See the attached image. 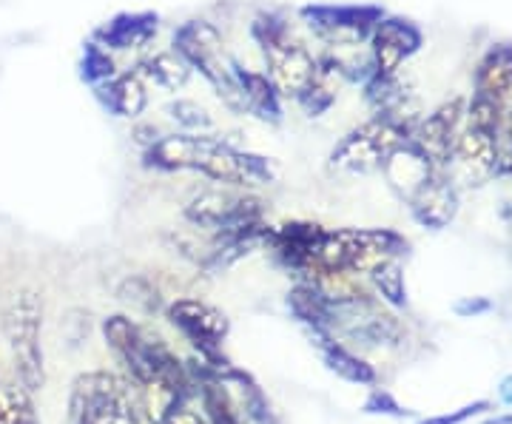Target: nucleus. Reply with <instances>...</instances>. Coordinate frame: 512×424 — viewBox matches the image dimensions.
<instances>
[{
    "label": "nucleus",
    "mask_w": 512,
    "mask_h": 424,
    "mask_svg": "<svg viewBox=\"0 0 512 424\" xmlns=\"http://www.w3.org/2000/svg\"><path fill=\"white\" fill-rule=\"evenodd\" d=\"M254 32L279 94L302 100L313 86H319V63L302 43H296L288 35L285 23H279L276 18H262Z\"/></svg>",
    "instance_id": "nucleus-1"
},
{
    "label": "nucleus",
    "mask_w": 512,
    "mask_h": 424,
    "mask_svg": "<svg viewBox=\"0 0 512 424\" xmlns=\"http://www.w3.org/2000/svg\"><path fill=\"white\" fill-rule=\"evenodd\" d=\"M40 331H43V305L35 291H20L3 314V333L9 339V351L15 362L20 385L37 393L46 382L43 370V345H40Z\"/></svg>",
    "instance_id": "nucleus-2"
},
{
    "label": "nucleus",
    "mask_w": 512,
    "mask_h": 424,
    "mask_svg": "<svg viewBox=\"0 0 512 424\" xmlns=\"http://www.w3.org/2000/svg\"><path fill=\"white\" fill-rule=\"evenodd\" d=\"M74 424H140L126 382L114 373H86L72 388Z\"/></svg>",
    "instance_id": "nucleus-3"
},
{
    "label": "nucleus",
    "mask_w": 512,
    "mask_h": 424,
    "mask_svg": "<svg viewBox=\"0 0 512 424\" xmlns=\"http://www.w3.org/2000/svg\"><path fill=\"white\" fill-rule=\"evenodd\" d=\"M402 146H407L402 123L379 114L376 120L350 131L348 137L333 148L330 163L339 171L365 174V171H373V168L387 166V160Z\"/></svg>",
    "instance_id": "nucleus-4"
},
{
    "label": "nucleus",
    "mask_w": 512,
    "mask_h": 424,
    "mask_svg": "<svg viewBox=\"0 0 512 424\" xmlns=\"http://www.w3.org/2000/svg\"><path fill=\"white\" fill-rule=\"evenodd\" d=\"M336 331L362 342L367 348L387 345L399 336V325L393 316L382 314L365 296H350V299H330L328 333Z\"/></svg>",
    "instance_id": "nucleus-5"
},
{
    "label": "nucleus",
    "mask_w": 512,
    "mask_h": 424,
    "mask_svg": "<svg viewBox=\"0 0 512 424\" xmlns=\"http://www.w3.org/2000/svg\"><path fill=\"white\" fill-rule=\"evenodd\" d=\"M185 220L214 228V231H234L262 222V203L251 194L234 191H202L185 205Z\"/></svg>",
    "instance_id": "nucleus-6"
},
{
    "label": "nucleus",
    "mask_w": 512,
    "mask_h": 424,
    "mask_svg": "<svg viewBox=\"0 0 512 424\" xmlns=\"http://www.w3.org/2000/svg\"><path fill=\"white\" fill-rule=\"evenodd\" d=\"M168 319L200 348V353H220L228 336V319L214 305L200 299H177L168 305Z\"/></svg>",
    "instance_id": "nucleus-7"
},
{
    "label": "nucleus",
    "mask_w": 512,
    "mask_h": 424,
    "mask_svg": "<svg viewBox=\"0 0 512 424\" xmlns=\"http://www.w3.org/2000/svg\"><path fill=\"white\" fill-rule=\"evenodd\" d=\"M217 143L220 137H211V134H194V131L171 134L151 143L146 160L148 166L163 168V171H200Z\"/></svg>",
    "instance_id": "nucleus-8"
},
{
    "label": "nucleus",
    "mask_w": 512,
    "mask_h": 424,
    "mask_svg": "<svg viewBox=\"0 0 512 424\" xmlns=\"http://www.w3.org/2000/svg\"><path fill=\"white\" fill-rule=\"evenodd\" d=\"M419 49V32L407 20H379L370 46V66L376 77H393L407 57Z\"/></svg>",
    "instance_id": "nucleus-9"
},
{
    "label": "nucleus",
    "mask_w": 512,
    "mask_h": 424,
    "mask_svg": "<svg viewBox=\"0 0 512 424\" xmlns=\"http://www.w3.org/2000/svg\"><path fill=\"white\" fill-rule=\"evenodd\" d=\"M200 174L225 185H259L271 180V166L265 157L239 151V148L220 140L214 151L208 154V160L202 163Z\"/></svg>",
    "instance_id": "nucleus-10"
},
{
    "label": "nucleus",
    "mask_w": 512,
    "mask_h": 424,
    "mask_svg": "<svg viewBox=\"0 0 512 424\" xmlns=\"http://www.w3.org/2000/svg\"><path fill=\"white\" fill-rule=\"evenodd\" d=\"M458 120H461V103L453 100L447 106H441L439 111H433L421 129L416 131V146L430 163H441L450 157V151L458 140Z\"/></svg>",
    "instance_id": "nucleus-11"
},
{
    "label": "nucleus",
    "mask_w": 512,
    "mask_h": 424,
    "mask_svg": "<svg viewBox=\"0 0 512 424\" xmlns=\"http://www.w3.org/2000/svg\"><path fill=\"white\" fill-rule=\"evenodd\" d=\"M410 205H413V214L419 217L424 225L430 228H441L453 220L456 214V191L450 188V183L439 177L436 171H430L416 191L410 194Z\"/></svg>",
    "instance_id": "nucleus-12"
},
{
    "label": "nucleus",
    "mask_w": 512,
    "mask_h": 424,
    "mask_svg": "<svg viewBox=\"0 0 512 424\" xmlns=\"http://www.w3.org/2000/svg\"><path fill=\"white\" fill-rule=\"evenodd\" d=\"M322 228L313 222H288L276 231H268V242L276 248V254L293 268H311L316 245L322 240Z\"/></svg>",
    "instance_id": "nucleus-13"
},
{
    "label": "nucleus",
    "mask_w": 512,
    "mask_h": 424,
    "mask_svg": "<svg viewBox=\"0 0 512 424\" xmlns=\"http://www.w3.org/2000/svg\"><path fill=\"white\" fill-rule=\"evenodd\" d=\"M313 20L311 26L322 29L325 35H365L370 26L379 23L376 9H359V6H316L305 9Z\"/></svg>",
    "instance_id": "nucleus-14"
},
{
    "label": "nucleus",
    "mask_w": 512,
    "mask_h": 424,
    "mask_svg": "<svg viewBox=\"0 0 512 424\" xmlns=\"http://www.w3.org/2000/svg\"><path fill=\"white\" fill-rule=\"evenodd\" d=\"M100 97L120 117H140L148 106L146 83H143L140 72L111 74L109 80L100 83Z\"/></svg>",
    "instance_id": "nucleus-15"
},
{
    "label": "nucleus",
    "mask_w": 512,
    "mask_h": 424,
    "mask_svg": "<svg viewBox=\"0 0 512 424\" xmlns=\"http://www.w3.org/2000/svg\"><path fill=\"white\" fill-rule=\"evenodd\" d=\"M476 94L490 97L504 106L512 94V49L510 46H493L481 60L476 74Z\"/></svg>",
    "instance_id": "nucleus-16"
},
{
    "label": "nucleus",
    "mask_w": 512,
    "mask_h": 424,
    "mask_svg": "<svg viewBox=\"0 0 512 424\" xmlns=\"http://www.w3.org/2000/svg\"><path fill=\"white\" fill-rule=\"evenodd\" d=\"M316 345L322 351V359L328 370H333L336 376L348 379L353 385H373L376 382V370L367 365L365 359H359L356 353H350L348 348H342L330 333H313Z\"/></svg>",
    "instance_id": "nucleus-17"
},
{
    "label": "nucleus",
    "mask_w": 512,
    "mask_h": 424,
    "mask_svg": "<svg viewBox=\"0 0 512 424\" xmlns=\"http://www.w3.org/2000/svg\"><path fill=\"white\" fill-rule=\"evenodd\" d=\"M237 80L239 89H242V100H245V111H251L262 120H279V89L274 86V80H268L265 74L259 72H245L237 66Z\"/></svg>",
    "instance_id": "nucleus-18"
},
{
    "label": "nucleus",
    "mask_w": 512,
    "mask_h": 424,
    "mask_svg": "<svg viewBox=\"0 0 512 424\" xmlns=\"http://www.w3.org/2000/svg\"><path fill=\"white\" fill-rule=\"evenodd\" d=\"M154 29H157V20L151 15H123V18L111 20L100 32V40L111 49H140L146 46L148 37L154 35Z\"/></svg>",
    "instance_id": "nucleus-19"
},
{
    "label": "nucleus",
    "mask_w": 512,
    "mask_h": 424,
    "mask_svg": "<svg viewBox=\"0 0 512 424\" xmlns=\"http://www.w3.org/2000/svg\"><path fill=\"white\" fill-rule=\"evenodd\" d=\"M288 305L296 314V319H302L313 333H328V316H330V299L325 294H319L311 285H299L288 294Z\"/></svg>",
    "instance_id": "nucleus-20"
},
{
    "label": "nucleus",
    "mask_w": 512,
    "mask_h": 424,
    "mask_svg": "<svg viewBox=\"0 0 512 424\" xmlns=\"http://www.w3.org/2000/svg\"><path fill=\"white\" fill-rule=\"evenodd\" d=\"M140 74L148 77V80H154L163 89L177 92L180 86H185V80L191 74V66L185 63L180 52H154V55L143 60Z\"/></svg>",
    "instance_id": "nucleus-21"
},
{
    "label": "nucleus",
    "mask_w": 512,
    "mask_h": 424,
    "mask_svg": "<svg viewBox=\"0 0 512 424\" xmlns=\"http://www.w3.org/2000/svg\"><path fill=\"white\" fill-rule=\"evenodd\" d=\"M202 407H205L208 424H245L231 393L225 388V382H220V379H208L202 385Z\"/></svg>",
    "instance_id": "nucleus-22"
},
{
    "label": "nucleus",
    "mask_w": 512,
    "mask_h": 424,
    "mask_svg": "<svg viewBox=\"0 0 512 424\" xmlns=\"http://www.w3.org/2000/svg\"><path fill=\"white\" fill-rule=\"evenodd\" d=\"M373 282H376V288L382 291V296L390 302V305L402 308L404 302H407L402 268H399L393 259H382V262H376V265H373Z\"/></svg>",
    "instance_id": "nucleus-23"
},
{
    "label": "nucleus",
    "mask_w": 512,
    "mask_h": 424,
    "mask_svg": "<svg viewBox=\"0 0 512 424\" xmlns=\"http://www.w3.org/2000/svg\"><path fill=\"white\" fill-rule=\"evenodd\" d=\"M168 114H171V120H177L185 131L205 134V131L211 129V114L202 109L200 103H194V100H177V103H171V106H168Z\"/></svg>",
    "instance_id": "nucleus-24"
},
{
    "label": "nucleus",
    "mask_w": 512,
    "mask_h": 424,
    "mask_svg": "<svg viewBox=\"0 0 512 424\" xmlns=\"http://www.w3.org/2000/svg\"><path fill=\"white\" fill-rule=\"evenodd\" d=\"M365 413H382V416H393V419L410 416V410H404V407L399 405L390 393H384V390H373V393L367 396Z\"/></svg>",
    "instance_id": "nucleus-25"
},
{
    "label": "nucleus",
    "mask_w": 512,
    "mask_h": 424,
    "mask_svg": "<svg viewBox=\"0 0 512 424\" xmlns=\"http://www.w3.org/2000/svg\"><path fill=\"white\" fill-rule=\"evenodd\" d=\"M83 72H86V77H92V80H109L114 69H111L109 55L100 46H92L89 55H86V63H83Z\"/></svg>",
    "instance_id": "nucleus-26"
},
{
    "label": "nucleus",
    "mask_w": 512,
    "mask_h": 424,
    "mask_svg": "<svg viewBox=\"0 0 512 424\" xmlns=\"http://www.w3.org/2000/svg\"><path fill=\"white\" fill-rule=\"evenodd\" d=\"M487 407H490V402H476V405L461 407L456 413H444V416H436V419H424L421 424H464L467 419H473L476 413L487 410Z\"/></svg>",
    "instance_id": "nucleus-27"
},
{
    "label": "nucleus",
    "mask_w": 512,
    "mask_h": 424,
    "mask_svg": "<svg viewBox=\"0 0 512 424\" xmlns=\"http://www.w3.org/2000/svg\"><path fill=\"white\" fill-rule=\"evenodd\" d=\"M160 424H205V419H202L200 413H194L191 407H185L183 402V405H177L174 410H168Z\"/></svg>",
    "instance_id": "nucleus-28"
},
{
    "label": "nucleus",
    "mask_w": 512,
    "mask_h": 424,
    "mask_svg": "<svg viewBox=\"0 0 512 424\" xmlns=\"http://www.w3.org/2000/svg\"><path fill=\"white\" fill-rule=\"evenodd\" d=\"M498 396H501V402H504V405H512V376H507V379L501 382Z\"/></svg>",
    "instance_id": "nucleus-29"
},
{
    "label": "nucleus",
    "mask_w": 512,
    "mask_h": 424,
    "mask_svg": "<svg viewBox=\"0 0 512 424\" xmlns=\"http://www.w3.org/2000/svg\"><path fill=\"white\" fill-rule=\"evenodd\" d=\"M487 424H512V416H507V419H495V422H487Z\"/></svg>",
    "instance_id": "nucleus-30"
}]
</instances>
